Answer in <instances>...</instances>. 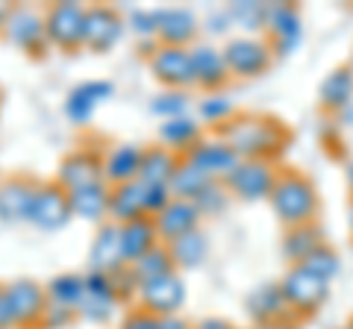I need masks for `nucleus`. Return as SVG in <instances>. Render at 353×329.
<instances>
[{"mask_svg": "<svg viewBox=\"0 0 353 329\" xmlns=\"http://www.w3.org/2000/svg\"><path fill=\"white\" fill-rule=\"evenodd\" d=\"M224 141L239 159H259L277 153L285 141V129L271 118H239L224 127Z\"/></svg>", "mask_w": 353, "mask_h": 329, "instance_id": "obj_1", "label": "nucleus"}, {"mask_svg": "<svg viewBox=\"0 0 353 329\" xmlns=\"http://www.w3.org/2000/svg\"><path fill=\"white\" fill-rule=\"evenodd\" d=\"M271 206L277 217L289 226H303L312 221L315 215V191L303 177L297 173H285V177H277L274 182V191H271Z\"/></svg>", "mask_w": 353, "mask_h": 329, "instance_id": "obj_2", "label": "nucleus"}, {"mask_svg": "<svg viewBox=\"0 0 353 329\" xmlns=\"http://www.w3.org/2000/svg\"><path fill=\"white\" fill-rule=\"evenodd\" d=\"M83 24H85V6L65 0V3H50L44 9V32L48 41L62 50L83 47Z\"/></svg>", "mask_w": 353, "mask_h": 329, "instance_id": "obj_3", "label": "nucleus"}, {"mask_svg": "<svg viewBox=\"0 0 353 329\" xmlns=\"http://www.w3.org/2000/svg\"><path fill=\"white\" fill-rule=\"evenodd\" d=\"M0 36H3L9 45H15L18 50L32 53V56L41 53L44 45H50L48 32H44V15L30 6H9Z\"/></svg>", "mask_w": 353, "mask_h": 329, "instance_id": "obj_4", "label": "nucleus"}, {"mask_svg": "<svg viewBox=\"0 0 353 329\" xmlns=\"http://www.w3.org/2000/svg\"><path fill=\"white\" fill-rule=\"evenodd\" d=\"M74 217L71 212V200H68V191L62 189L57 180H48V182H39L36 197H32V206H30V224H36L39 229H62Z\"/></svg>", "mask_w": 353, "mask_h": 329, "instance_id": "obj_5", "label": "nucleus"}, {"mask_svg": "<svg viewBox=\"0 0 353 329\" xmlns=\"http://www.w3.org/2000/svg\"><path fill=\"white\" fill-rule=\"evenodd\" d=\"M150 74L165 85V89L183 92L194 85V65H192V50L189 47H171V45H159V50L148 59Z\"/></svg>", "mask_w": 353, "mask_h": 329, "instance_id": "obj_6", "label": "nucleus"}, {"mask_svg": "<svg viewBox=\"0 0 353 329\" xmlns=\"http://www.w3.org/2000/svg\"><path fill=\"white\" fill-rule=\"evenodd\" d=\"M183 159L194 164L197 171H203L209 180H218V177H230L236 171V164L241 162L236 156V150L227 145L224 138H197L194 145L183 153Z\"/></svg>", "mask_w": 353, "mask_h": 329, "instance_id": "obj_7", "label": "nucleus"}, {"mask_svg": "<svg viewBox=\"0 0 353 329\" xmlns=\"http://www.w3.org/2000/svg\"><path fill=\"white\" fill-rule=\"evenodd\" d=\"M124 36V21L112 6L94 3L85 6V24H83V45L94 53H106L118 45Z\"/></svg>", "mask_w": 353, "mask_h": 329, "instance_id": "obj_8", "label": "nucleus"}, {"mask_svg": "<svg viewBox=\"0 0 353 329\" xmlns=\"http://www.w3.org/2000/svg\"><path fill=\"white\" fill-rule=\"evenodd\" d=\"M6 297H9V306H12L15 326H36V323H41L44 309L50 306L48 288L39 285L36 279H12V282H6Z\"/></svg>", "mask_w": 353, "mask_h": 329, "instance_id": "obj_9", "label": "nucleus"}, {"mask_svg": "<svg viewBox=\"0 0 353 329\" xmlns=\"http://www.w3.org/2000/svg\"><path fill=\"white\" fill-rule=\"evenodd\" d=\"M280 288H283V294H285V300H289L292 309L303 312V315L315 312L327 297V279L315 277V273L306 270L303 265H297V268H292L289 273H285Z\"/></svg>", "mask_w": 353, "mask_h": 329, "instance_id": "obj_10", "label": "nucleus"}, {"mask_svg": "<svg viewBox=\"0 0 353 329\" xmlns=\"http://www.w3.org/2000/svg\"><path fill=\"white\" fill-rule=\"evenodd\" d=\"M274 182H277V177H274L268 162L241 159L236 171L227 177V189L241 200H262V197H271Z\"/></svg>", "mask_w": 353, "mask_h": 329, "instance_id": "obj_11", "label": "nucleus"}, {"mask_svg": "<svg viewBox=\"0 0 353 329\" xmlns=\"http://www.w3.org/2000/svg\"><path fill=\"white\" fill-rule=\"evenodd\" d=\"M185 300V285L176 273H168V277H159V279H150V282H141L139 285V303L141 309L157 315V317H168L176 315V309L183 306Z\"/></svg>", "mask_w": 353, "mask_h": 329, "instance_id": "obj_12", "label": "nucleus"}, {"mask_svg": "<svg viewBox=\"0 0 353 329\" xmlns=\"http://www.w3.org/2000/svg\"><path fill=\"white\" fill-rule=\"evenodd\" d=\"M248 312L259 326H277V323H292L294 309L285 300L280 282H265L259 288L248 294Z\"/></svg>", "mask_w": 353, "mask_h": 329, "instance_id": "obj_13", "label": "nucleus"}, {"mask_svg": "<svg viewBox=\"0 0 353 329\" xmlns=\"http://www.w3.org/2000/svg\"><path fill=\"white\" fill-rule=\"evenodd\" d=\"M57 182L62 185L65 191L83 189V185H92V182H106L103 180V159L97 156L94 150H88V147L74 150L59 162Z\"/></svg>", "mask_w": 353, "mask_h": 329, "instance_id": "obj_14", "label": "nucleus"}, {"mask_svg": "<svg viewBox=\"0 0 353 329\" xmlns=\"http://www.w3.org/2000/svg\"><path fill=\"white\" fill-rule=\"evenodd\" d=\"M121 268H127L124 262V247H121V226L106 221L97 226V235L88 250V270H101V273H118Z\"/></svg>", "mask_w": 353, "mask_h": 329, "instance_id": "obj_15", "label": "nucleus"}, {"mask_svg": "<svg viewBox=\"0 0 353 329\" xmlns=\"http://www.w3.org/2000/svg\"><path fill=\"white\" fill-rule=\"evenodd\" d=\"M224 62L230 74L236 76H256L268 68L271 62V47L256 39H233L224 47Z\"/></svg>", "mask_w": 353, "mask_h": 329, "instance_id": "obj_16", "label": "nucleus"}, {"mask_svg": "<svg viewBox=\"0 0 353 329\" xmlns=\"http://www.w3.org/2000/svg\"><path fill=\"white\" fill-rule=\"evenodd\" d=\"M153 224H157L162 244H171V241L194 233L197 224H201V212H197V206L192 200H176L174 197V200L153 217Z\"/></svg>", "mask_w": 353, "mask_h": 329, "instance_id": "obj_17", "label": "nucleus"}, {"mask_svg": "<svg viewBox=\"0 0 353 329\" xmlns=\"http://www.w3.org/2000/svg\"><path fill=\"white\" fill-rule=\"evenodd\" d=\"M36 189H39V182L30 177H12V180L0 182V221H6V224L27 221Z\"/></svg>", "mask_w": 353, "mask_h": 329, "instance_id": "obj_18", "label": "nucleus"}, {"mask_svg": "<svg viewBox=\"0 0 353 329\" xmlns=\"http://www.w3.org/2000/svg\"><path fill=\"white\" fill-rule=\"evenodd\" d=\"M145 215V185L139 180L124 185H109V221L124 226L130 221H139Z\"/></svg>", "mask_w": 353, "mask_h": 329, "instance_id": "obj_19", "label": "nucleus"}, {"mask_svg": "<svg viewBox=\"0 0 353 329\" xmlns=\"http://www.w3.org/2000/svg\"><path fill=\"white\" fill-rule=\"evenodd\" d=\"M112 83L109 80H88L83 85H77V89H71L68 100H65V115H68V120H74V124H88V118H92L94 106L103 103L112 97Z\"/></svg>", "mask_w": 353, "mask_h": 329, "instance_id": "obj_20", "label": "nucleus"}, {"mask_svg": "<svg viewBox=\"0 0 353 329\" xmlns=\"http://www.w3.org/2000/svg\"><path fill=\"white\" fill-rule=\"evenodd\" d=\"M141 156H145V147L130 145V141L127 145H115L103 159V180H106V185H124V182L139 180Z\"/></svg>", "mask_w": 353, "mask_h": 329, "instance_id": "obj_21", "label": "nucleus"}, {"mask_svg": "<svg viewBox=\"0 0 353 329\" xmlns=\"http://www.w3.org/2000/svg\"><path fill=\"white\" fill-rule=\"evenodd\" d=\"M265 27L274 32L280 53H292L301 41V18L289 3H265Z\"/></svg>", "mask_w": 353, "mask_h": 329, "instance_id": "obj_22", "label": "nucleus"}, {"mask_svg": "<svg viewBox=\"0 0 353 329\" xmlns=\"http://www.w3.org/2000/svg\"><path fill=\"white\" fill-rule=\"evenodd\" d=\"M71 200V212L74 217H83V221L92 224H106L109 217V185L106 182H92L83 185V189L68 191Z\"/></svg>", "mask_w": 353, "mask_h": 329, "instance_id": "obj_23", "label": "nucleus"}, {"mask_svg": "<svg viewBox=\"0 0 353 329\" xmlns=\"http://www.w3.org/2000/svg\"><path fill=\"white\" fill-rule=\"evenodd\" d=\"M197 36V18L189 9H159V45H171V47H185L189 41Z\"/></svg>", "mask_w": 353, "mask_h": 329, "instance_id": "obj_24", "label": "nucleus"}, {"mask_svg": "<svg viewBox=\"0 0 353 329\" xmlns=\"http://www.w3.org/2000/svg\"><path fill=\"white\" fill-rule=\"evenodd\" d=\"M192 65H194V80L197 85H203V89H218V85L227 83L230 76V68L224 62V53L212 45H197L192 47Z\"/></svg>", "mask_w": 353, "mask_h": 329, "instance_id": "obj_25", "label": "nucleus"}, {"mask_svg": "<svg viewBox=\"0 0 353 329\" xmlns=\"http://www.w3.org/2000/svg\"><path fill=\"white\" fill-rule=\"evenodd\" d=\"M159 244V233L153 217H139V221H130L121 226V247H124V262L132 265L136 259H141Z\"/></svg>", "mask_w": 353, "mask_h": 329, "instance_id": "obj_26", "label": "nucleus"}, {"mask_svg": "<svg viewBox=\"0 0 353 329\" xmlns=\"http://www.w3.org/2000/svg\"><path fill=\"white\" fill-rule=\"evenodd\" d=\"M180 156L168 147H145V156H141V168H139V182L141 185H168Z\"/></svg>", "mask_w": 353, "mask_h": 329, "instance_id": "obj_27", "label": "nucleus"}, {"mask_svg": "<svg viewBox=\"0 0 353 329\" xmlns=\"http://www.w3.org/2000/svg\"><path fill=\"white\" fill-rule=\"evenodd\" d=\"M159 138H162V147H168V150H183V153H185L197 138H201V124H197L194 118H189V115L162 120Z\"/></svg>", "mask_w": 353, "mask_h": 329, "instance_id": "obj_28", "label": "nucleus"}, {"mask_svg": "<svg viewBox=\"0 0 353 329\" xmlns=\"http://www.w3.org/2000/svg\"><path fill=\"white\" fill-rule=\"evenodd\" d=\"M174 259H171V250H168V244H159L153 247V250H148L141 259H136L130 265V270L136 273V279H139V285L141 282H150V279H159V277H168V273H174Z\"/></svg>", "mask_w": 353, "mask_h": 329, "instance_id": "obj_29", "label": "nucleus"}, {"mask_svg": "<svg viewBox=\"0 0 353 329\" xmlns=\"http://www.w3.org/2000/svg\"><path fill=\"white\" fill-rule=\"evenodd\" d=\"M209 182H215V180H209L203 171H197L194 164H189L180 156V164H176L174 177L168 182V191H171V197H176V200H194Z\"/></svg>", "mask_w": 353, "mask_h": 329, "instance_id": "obj_30", "label": "nucleus"}, {"mask_svg": "<svg viewBox=\"0 0 353 329\" xmlns=\"http://www.w3.org/2000/svg\"><path fill=\"white\" fill-rule=\"evenodd\" d=\"M318 247H321V233H318L312 224L292 226L289 233H285V238H283V253L289 256L292 262H297V265H303V262L312 256Z\"/></svg>", "mask_w": 353, "mask_h": 329, "instance_id": "obj_31", "label": "nucleus"}, {"mask_svg": "<svg viewBox=\"0 0 353 329\" xmlns=\"http://www.w3.org/2000/svg\"><path fill=\"white\" fill-rule=\"evenodd\" d=\"M206 247L209 244H206V235L201 233V229H194V233L176 238V241H171V244H168L171 259H174L176 268H197V265H203Z\"/></svg>", "mask_w": 353, "mask_h": 329, "instance_id": "obj_32", "label": "nucleus"}, {"mask_svg": "<svg viewBox=\"0 0 353 329\" xmlns=\"http://www.w3.org/2000/svg\"><path fill=\"white\" fill-rule=\"evenodd\" d=\"M44 288H48L50 303L77 309L85 297V277H80V273H59V277H53Z\"/></svg>", "mask_w": 353, "mask_h": 329, "instance_id": "obj_33", "label": "nucleus"}, {"mask_svg": "<svg viewBox=\"0 0 353 329\" xmlns=\"http://www.w3.org/2000/svg\"><path fill=\"white\" fill-rule=\"evenodd\" d=\"M350 97H353V74L347 68L333 71L324 80V85H321V100H324V106L341 109V106H347Z\"/></svg>", "mask_w": 353, "mask_h": 329, "instance_id": "obj_34", "label": "nucleus"}, {"mask_svg": "<svg viewBox=\"0 0 353 329\" xmlns=\"http://www.w3.org/2000/svg\"><path fill=\"white\" fill-rule=\"evenodd\" d=\"M185 109H189V94H185V92H174V89H165L162 94H157L150 100V112L165 118V120L185 115Z\"/></svg>", "mask_w": 353, "mask_h": 329, "instance_id": "obj_35", "label": "nucleus"}, {"mask_svg": "<svg viewBox=\"0 0 353 329\" xmlns=\"http://www.w3.org/2000/svg\"><path fill=\"white\" fill-rule=\"evenodd\" d=\"M303 268H306V270H312L315 277H321V279H327V282H330V279H333L336 273H339V259H336L333 250L321 244L312 256H309V259L303 262Z\"/></svg>", "mask_w": 353, "mask_h": 329, "instance_id": "obj_36", "label": "nucleus"}, {"mask_svg": "<svg viewBox=\"0 0 353 329\" xmlns=\"http://www.w3.org/2000/svg\"><path fill=\"white\" fill-rule=\"evenodd\" d=\"M230 12V18L236 21V24H241L245 30H259V27H265V3H233L227 9Z\"/></svg>", "mask_w": 353, "mask_h": 329, "instance_id": "obj_37", "label": "nucleus"}, {"mask_svg": "<svg viewBox=\"0 0 353 329\" xmlns=\"http://www.w3.org/2000/svg\"><path fill=\"white\" fill-rule=\"evenodd\" d=\"M192 203L197 206V212H201V215H218V212L227 209V191L221 189L218 182H209Z\"/></svg>", "mask_w": 353, "mask_h": 329, "instance_id": "obj_38", "label": "nucleus"}, {"mask_svg": "<svg viewBox=\"0 0 353 329\" xmlns=\"http://www.w3.org/2000/svg\"><path fill=\"white\" fill-rule=\"evenodd\" d=\"M115 312V300H103V297H83V303L77 306V315L85 317V321L92 323H106L109 317Z\"/></svg>", "mask_w": 353, "mask_h": 329, "instance_id": "obj_39", "label": "nucleus"}, {"mask_svg": "<svg viewBox=\"0 0 353 329\" xmlns=\"http://www.w3.org/2000/svg\"><path fill=\"white\" fill-rule=\"evenodd\" d=\"M85 294H88V297H103V300H115V303H118L112 273L88 270V273H85Z\"/></svg>", "mask_w": 353, "mask_h": 329, "instance_id": "obj_40", "label": "nucleus"}, {"mask_svg": "<svg viewBox=\"0 0 353 329\" xmlns=\"http://www.w3.org/2000/svg\"><path fill=\"white\" fill-rule=\"evenodd\" d=\"M130 30H136L141 39H153L159 32V9H136L130 15Z\"/></svg>", "mask_w": 353, "mask_h": 329, "instance_id": "obj_41", "label": "nucleus"}, {"mask_svg": "<svg viewBox=\"0 0 353 329\" xmlns=\"http://www.w3.org/2000/svg\"><path fill=\"white\" fill-rule=\"evenodd\" d=\"M77 321V309L71 306H59V303H50L44 309V317H41V326L44 329H65Z\"/></svg>", "mask_w": 353, "mask_h": 329, "instance_id": "obj_42", "label": "nucleus"}, {"mask_svg": "<svg viewBox=\"0 0 353 329\" xmlns=\"http://www.w3.org/2000/svg\"><path fill=\"white\" fill-rule=\"evenodd\" d=\"M174 200L168 185H145V215L148 217H157L165 206Z\"/></svg>", "mask_w": 353, "mask_h": 329, "instance_id": "obj_43", "label": "nucleus"}, {"mask_svg": "<svg viewBox=\"0 0 353 329\" xmlns=\"http://www.w3.org/2000/svg\"><path fill=\"white\" fill-rule=\"evenodd\" d=\"M233 112V103L227 100L224 94H212V97H203L201 100V118L203 120H224Z\"/></svg>", "mask_w": 353, "mask_h": 329, "instance_id": "obj_44", "label": "nucleus"}, {"mask_svg": "<svg viewBox=\"0 0 353 329\" xmlns=\"http://www.w3.org/2000/svg\"><path fill=\"white\" fill-rule=\"evenodd\" d=\"M112 282H115V297L118 303L121 300H130V297H139V279H136V273L127 268H121L118 273H112Z\"/></svg>", "mask_w": 353, "mask_h": 329, "instance_id": "obj_45", "label": "nucleus"}, {"mask_svg": "<svg viewBox=\"0 0 353 329\" xmlns=\"http://www.w3.org/2000/svg\"><path fill=\"white\" fill-rule=\"evenodd\" d=\"M121 329H159V317L145 309H132L130 315H124Z\"/></svg>", "mask_w": 353, "mask_h": 329, "instance_id": "obj_46", "label": "nucleus"}, {"mask_svg": "<svg viewBox=\"0 0 353 329\" xmlns=\"http://www.w3.org/2000/svg\"><path fill=\"white\" fill-rule=\"evenodd\" d=\"M12 326H15V315L6 297V285H0V329H12Z\"/></svg>", "mask_w": 353, "mask_h": 329, "instance_id": "obj_47", "label": "nucleus"}, {"mask_svg": "<svg viewBox=\"0 0 353 329\" xmlns=\"http://www.w3.org/2000/svg\"><path fill=\"white\" fill-rule=\"evenodd\" d=\"M230 21H233V18H230V12H215L212 18L206 21V27H209V32H224Z\"/></svg>", "mask_w": 353, "mask_h": 329, "instance_id": "obj_48", "label": "nucleus"}, {"mask_svg": "<svg viewBox=\"0 0 353 329\" xmlns=\"http://www.w3.org/2000/svg\"><path fill=\"white\" fill-rule=\"evenodd\" d=\"M159 329H194L189 321H183L180 315H168V317H159Z\"/></svg>", "mask_w": 353, "mask_h": 329, "instance_id": "obj_49", "label": "nucleus"}, {"mask_svg": "<svg viewBox=\"0 0 353 329\" xmlns=\"http://www.w3.org/2000/svg\"><path fill=\"white\" fill-rule=\"evenodd\" d=\"M194 329H236V326L224 321V317H203L201 323H194Z\"/></svg>", "mask_w": 353, "mask_h": 329, "instance_id": "obj_50", "label": "nucleus"}, {"mask_svg": "<svg viewBox=\"0 0 353 329\" xmlns=\"http://www.w3.org/2000/svg\"><path fill=\"white\" fill-rule=\"evenodd\" d=\"M6 12H9V9H6V6H0V30H3V21H6Z\"/></svg>", "mask_w": 353, "mask_h": 329, "instance_id": "obj_51", "label": "nucleus"}, {"mask_svg": "<svg viewBox=\"0 0 353 329\" xmlns=\"http://www.w3.org/2000/svg\"><path fill=\"white\" fill-rule=\"evenodd\" d=\"M268 329H297L294 323H277V326H268Z\"/></svg>", "mask_w": 353, "mask_h": 329, "instance_id": "obj_52", "label": "nucleus"}, {"mask_svg": "<svg viewBox=\"0 0 353 329\" xmlns=\"http://www.w3.org/2000/svg\"><path fill=\"white\" fill-rule=\"evenodd\" d=\"M347 177H350V182H353V164H350V168H347Z\"/></svg>", "mask_w": 353, "mask_h": 329, "instance_id": "obj_53", "label": "nucleus"}, {"mask_svg": "<svg viewBox=\"0 0 353 329\" xmlns=\"http://www.w3.org/2000/svg\"><path fill=\"white\" fill-rule=\"evenodd\" d=\"M350 226H353V209H350Z\"/></svg>", "mask_w": 353, "mask_h": 329, "instance_id": "obj_54", "label": "nucleus"}]
</instances>
